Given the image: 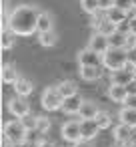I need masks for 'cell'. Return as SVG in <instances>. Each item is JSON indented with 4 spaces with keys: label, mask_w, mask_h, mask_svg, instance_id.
<instances>
[{
    "label": "cell",
    "mask_w": 136,
    "mask_h": 147,
    "mask_svg": "<svg viewBox=\"0 0 136 147\" xmlns=\"http://www.w3.org/2000/svg\"><path fill=\"white\" fill-rule=\"evenodd\" d=\"M102 109L98 107V103L90 101V99H84L80 111H78V119H96V115L100 113Z\"/></svg>",
    "instance_id": "cell-12"
},
{
    "label": "cell",
    "mask_w": 136,
    "mask_h": 147,
    "mask_svg": "<svg viewBox=\"0 0 136 147\" xmlns=\"http://www.w3.org/2000/svg\"><path fill=\"white\" fill-rule=\"evenodd\" d=\"M40 12L34 4H18L8 12V28L18 36H30L36 32Z\"/></svg>",
    "instance_id": "cell-1"
},
{
    "label": "cell",
    "mask_w": 136,
    "mask_h": 147,
    "mask_svg": "<svg viewBox=\"0 0 136 147\" xmlns=\"http://www.w3.org/2000/svg\"><path fill=\"white\" fill-rule=\"evenodd\" d=\"M6 107H8L10 115H12V117H18V119H22L24 115H28V113H30V105H28L26 97H20V95L12 97V99L6 103Z\"/></svg>",
    "instance_id": "cell-5"
},
{
    "label": "cell",
    "mask_w": 136,
    "mask_h": 147,
    "mask_svg": "<svg viewBox=\"0 0 136 147\" xmlns=\"http://www.w3.org/2000/svg\"><path fill=\"white\" fill-rule=\"evenodd\" d=\"M12 87H14V93H16V95H20V97H30V95H32V91H34L32 81H30V79H26V77H18V81H16Z\"/></svg>",
    "instance_id": "cell-15"
},
{
    "label": "cell",
    "mask_w": 136,
    "mask_h": 147,
    "mask_svg": "<svg viewBox=\"0 0 136 147\" xmlns=\"http://www.w3.org/2000/svg\"><path fill=\"white\" fill-rule=\"evenodd\" d=\"M114 6H116V8H122V10H126V12H130V10L134 8V2H132V0H114Z\"/></svg>",
    "instance_id": "cell-30"
},
{
    "label": "cell",
    "mask_w": 136,
    "mask_h": 147,
    "mask_svg": "<svg viewBox=\"0 0 136 147\" xmlns=\"http://www.w3.org/2000/svg\"><path fill=\"white\" fill-rule=\"evenodd\" d=\"M62 101H64V97L60 95L56 85L46 87L42 91V95H40V105H42L44 111H58V109H62Z\"/></svg>",
    "instance_id": "cell-4"
},
{
    "label": "cell",
    "mask_w": 136,
    "mask_h": 147,
    "mask_svg": "<svg viewBox=\"0 0 136 147\" xmlns=\"http://www.w3.org/2000/svg\"><path fill=\"white\" fill-rule=\"evenodd\" d=\"M106 95H108L110 101H114V103H124L126 97H128V87H124V85H116V83H110L108 89H106Z\"/></svg>",
    "instance_id": "cell-11"
},
{
    "label": "cell",
    "mask_w": 136,
    "mask_h": 147,
    "mask_svg": "<svg viewBox=\"0 0 136 147\" xmlns=\"http://www.w3.org/2000/svg\"><path fill=\"white\" fill-rule=\"evenodd\" d=\"M80 77L86 83H94L102 77V67H80Z\"/></svg>",
    "instance_id": "cell-18"
},
{
    "label": "cell",
    "mask_w": 136,
    "mask_h": 147,
    "mask_svg": "<svg viewBox=\"0 0 136 147\" xmlns=\"http://www.w3.org/2000/svg\"><path fill=\"white\" fill-rule=\"evenodd\" d=\"M52 127V119L46 117V115H38V121H36V131H40L42 135H46Z\"/></svg>",
    "instance_id": "cell-26"
},
{
    "label": "cell",
    "mask_w": 136,
    "mask_h": 147,
    "mask_svg": "<svg viewBox=\"0 0 136 147\" xmlns=\"http://www.w3.org/2000/svg\"><path fill=\"white\" fill-rule=\"evenodd\" d=\"M112 6H114V0H100V10H102V12L110 10Z\"/></svg>",
    "instance_id": "cell-34"
},
{
    "label": "cell",
    "mask_w": 136,
    "mask_h": 147,
    "mask_svg": "<svg viewBox=\"0 0 136 147\" xmlns=\"http://www.w3.org/2000/svg\"><path fill=\"white\" fill-rule=\"evenodd\" d=\"M2 137H6L8 141H12V143H22L26 137H28V131H26V127L22 125V121L18 119V117H14L12 121H6L4 125H2Z\"/></svg>",
    "instance_id": "cell-3"
},
{
    "label": "cell",
    "mask_w": 136,
    "mask_h": 147,
    "mask_svg": "<svg viewBox=\"0 0 136 147\" xmlns=\"http://www.w3.org/2000/svg\"><path fill=\"white\" fill-rule=\"evenodd\" d=\"M82 103H84V97H82L80 93H74V95H70V97H66V99L62 101V111H64L66 115H78Z\"/></svg>",
    "instance_id": "cell-10"
},
{
    "label": "cell",
    "mask_w": 136,
    "mask_h": 147,
    "mask_svg": "<svg viewBox=\"0 0 136 147\" xmlns=\"http://www.w3.org/2000/svg\"><path fill=\"white\" fill-rule=\"evenodd\" d=\"M118 121L124 123V125H128V127H132V129H136V109L124 105L120 109V113H118Z\"/></svg>",
    "instance_id": "cell-17"
},
{
    "label": "cell",
    "mask_w": 136,
    "mask_h": 147,
    "mask_svg": "<svg viewBox=\"0 0 136 147\" xmlns=\"http://www.w3.org/2000/svg\"><path fill=\"white\" fill-rule=\"evenodd\" d=\"M128 63V51L126 49H108L102 55V67L108 71H118L122 67H126Z\"/></svg>",
    "instance_id": "cell-2"
},
{
    "label": "cell",
    "mask_w": 136,
    "mask_h": 147,
    "mask_svg": "<svg viewBox=\"0 0 136 147\" xmlns=\"http://www.w3.org/2000/svg\"><path fill=\"white\" fill-rule=\"evenodd\" d=\"M132 2H134V8H136V0H132Z\"/></svg>",
    "instance_id": "cell-40"
},
{
    "label": "cell",
    "mask_w": 136,
    "mask_h": 147,
    "mask_svg": "<svg viewBox=\"0 0 136 147\" xmlns=\"http://www.w3.org/2000/svg\"><path fill=\"white\" fill-rule=\"evenodd\" d=\"M38 42H40V47H44V49H50V47H54V45L58 42V34H56V30L38 32Z\"/></svg>",
    "instance_id": "cell-20"
},
{
    "label": "cell",
    "mask_w": 136,
    "mask_h": 147,
    "mask_svg": "<svg viewBox=\"0 0 136 147\" xmlns=\"http://www.w3.org/2000/svg\"><path fill=\"white\" fill-rule=\"evenodd\" d=\"M122 105H126V107H132V109H136V95L128 93V97H126V101H124Z\"/></svg>",
    "instance_id": "cell-33"
},
{
    "label": "cell",
    "mask_w": 136,
    "mask_h": 147,
    "mask_svg": "<svg viewBox=\"0 0 136 147\" xmlns=\"http://www.w3.org/2000/svg\"><path fill=\"white\" fill-rule=\"evenodd\" d=\"M126 36H128V34H122V32L114 30V32L108 36V42H110L112 49H126Z\"/></svg>",
    "instance_id": "cell-24"
},
{
    "label": "cell",
    "mask_w": 136,
    "mask_h": 147,
    "mask_svg": "<svg viewBox=\"0 0 136 147\" xmlns=\"http://www.w3.org/2000/svg\"><path fill=\"white\" fill-rule=\"evenodd\" d=\"M42 147H56V145H54V143H48V141H46V143H42Z\"/></svg>",
    "instance_id": "cell-39"
},
{
    "label": "cell",
    "mask_w": 136,
    "mask_h": 147,
    "mask_svg": "<svg viewBox=\"0 0 136 147\" xmlns=\"http://www.w3.org/2000/svg\"><path fill=\"white\" fill-rule=\"evenodd\" d=\"M80 4H82V10L90 16L100 12V0H80Z\"/></svg>",
    "instance_id": "cell-25"
},
{
    "label": "cell",
    "mask_w": 136,
    "mask_h": 147,
    "mask_svg": "<svg viewBox=\"0 0 136 147\" xmlns=\"http://www.w3.org/2000/svg\"><path fill=\"white\" fill-rule=\"evenodd\" d=\"M130 32H132V34L136 36V14H134V16L130 18Z\"/></svg>",
    "instance_id": "cell-37"
},
{
    "label": "cell",
    "mask_w": 136,
    "mask_h": 147,
    "mask_svg": "<svg viewBox=\"0 0 136 147\" xmlns=\"http://www.w3.org/2000/svg\"><path fill=\"white\" fill-rule=\"evenodd\" d=\"M116 30H118V32H122V34H130V18H126V20L118 22V24H116Z\"/></svg>",
    "instance_id": "cell-31"
},
{
    "label": "cell",
    "mask_w": 136,
    "mask_h": 147,
    "mask_svg": "<svg viewBox=\"0 0 136 147\" xmlns=\"http://www.w3.org/2000/svg\"><path fill=\"white\" fill-rule=\"evenodd\" d=\"M20 121H22V125L26 127V131H34V129H36V121H38V115H34V113L30 111V113H28V115H24V117H22Z\"/></svg>",
    "instance_id": "cell-28"
},
{
    "label": "cell",
    "mask_w": 136,
    "mask_h": 147,
    "mask_svg": "<svg viewBox=\"0 0 136 147\" xmlns=\"http://www.w3.org/2000/svg\"><path fill=\"white\" fill-rule=\"evenodd\" d=\"M18 71H16V67L14 65H10V63H4L2 65V69H0V79H2V83L4 85H14L16 81H18Z\"/></svg>",
    "instance_id": "cell-14"
},
{
    "label": "cell",
    "mask_w": 136,
    "mask_h": 147,
    "mask_svg": "<svg viewBox=\"0 0 136 147\" xmlns=\"http://www.w3.org/2000/svg\"><path fill=\"white\" fill-rule=\"evenodd\" d=\"M48 30H54V18H52L50 12H40L38 26H36V34L38 32H48Z\"/></svg>",
    "instance_id": "cell-19"
},
{
    "label": "cell",
    "mask_w": 136,
    "mask_h": 147,
    "mask_svg": "<svg viewBox=\"0 0 136 147\" xmlns=\"http://www.w3.org/2000/svg\"><path fill=\"white\" fill-rule=\"evenodd\" d=\"M134 49H136V45H134Z\"/></svg>",
    "instance_id": "cell-41"
},
{
    "label": "cell",
    "mask_w": 136,
    "mask_h": 147,
    "mask_svg": "<svg viewBox=\"0 0 136 147\" xmlns=\"http://www.w3.org/2000/svg\"><path fill=\"white\" fill-rule=\"evenodd\" d=\"M62 137L68 141V143H76L82 139V125L80 121H66L62 125Z\"/></svg>",
    "instance_id": "cell-7"
},
{
    "label": "cell",
    "mask_w": 136,
    "mask_h": 147,
    "mask_svg": "<svg viewBox=\"0 0 136 147\" xmlns=\"http://www.w3.org/2000/svg\"><path fill=\"white\" fill-rule=\"evenodd\" d=\"M110 113H106V111H100L98 115H96V123L100 125V129H110Z\"/></svg>",
    "instance_id": "cell-29"
},
{
    "label": "cell",
    "mask_w": 136,
    "mask_h": 147,
    "mask_svg": "<svg viewBox=\"0 0 136 147\" xmlns=\"http://www.w3.org/2000/svg\"><path fill=\"white\" fill-rule=\"evenodd\" d=\"M58 91H60V95L66 99V97H70V95H74V93H78V85L74 83V81H70V79H64V81H60L58 85Z\"/></svg>",
    "instance_id": "cell-21"
},
{
    "label": "cell",
    "mask_w": 136,
    "mask_h": 147,
    "mask_svg": "<svg viewBox=\"0 0 136 147\" xmlns=\"http://www.w3.org/2000/svg\"><path fill=\"white\" fill-rule=\"evenodd\" d=\"M106 18H108L110 22L118 24V22H122V20H126V18H128V12H126V10H122V8L112 6L110 10H106Z\"/></svg>",
    "instance_id": "cell-22"
},
{
    "label": "cell",
    "mask_w": 136,
    "mask_h": 147,
    "mask_svg": "<svg viewBox=\"0 0 136 147\" xmlns=\"http://www.w3.org/2000/svg\"><path fill=\"white\" fill-rule=\"evenodd\" d=\"M112 135H114V139H116L118 143H126V141L134 139V137H132V127H128V125H124V123H118V125L112 129Z\"/></svg>",
    "instance_id": "cell-16"
},
{
    "label": "cell",
    "mask_w": 136,
    "mask_h": 147,
    "mask_svg": "<svg viewBox=\"0 0 136 147\" xmlns=\"http://www.w3.org/2000/svg\"><path fill=\"white\" fill-rule=\"evenodd\" d=\"M76 61L80 67H102V55L94 53L92 49H82L78 55H76Z\"/></svg>",
    "instance_id": "cell-6"
},
{
    "label": "cell",
    "mask_w": 136,
    "mask_h": 147,
    "mask_svg": "<svg viewBox=\"0 0 136 147\" xmlns=\"http://www.w3.org/2000/svg\"><path fill=\"white\" fill-rule=\"evenodd\" d=\"M128 63L130 65H136V49H130L128 51Z\"/></svg>",
    "instance_id": "cell-36"
},
{
    "label": "cell",
    "mask_w": 136,
    "mask_h": 147,
    "mask_svg": "<svg viewBox=\"0 0 136 147\" xmlns=\"http://www.w3.org/2000/svg\"><path fill=\"white\" fill-rule=\"evenodd\" d=\"M80 125H82V139H94L102 129L100 125L96 123V119H80Z\"/></svg>",
    "instance_id": "cell-13"
},
{
    "label": "cell",
    "mask_w": 136,
    "mask_h": 147,
    "mask_svg": "<svg viewBox=\"0 0 136 147\" xmlns=\"http://www.w3.org/2000/svg\"><path fill=\"white\" fill-rule=\"evenodd\" d=\"M104 14H106V12H104ZM96 30H98V32H102V34H106V36H110V34L116 30V24H114V22H110V20L104 16V20L100 22V26H98Z\"/></svg>",
    "instance_id": "cell-27"
},
{
    "label": "cell",
    "mask_w": 136,
    "mask_h": 147,
    "mask_svg": "<svg viewBox=\"0 0 136 147\" xmlns=\"http://www.w3.org/2000/svg\"><path fill=\"white\" fill-rule=\"evenodd\" d=\"M88 49H92V51H94V53H98V55H104V53L110 49L108 36H106V34H102V32H98V30H94V32H92V36L88 38Z\"/></svg>",
    "instance_id": "cell-9"
},
{
    "label": "cell",
    "mask_w": 136,
    "mask_h": 147,
    "mask_svg": "<svg viewBox=\"0 0 136 147\" xmlns=\"http://www.w3.org/2000/svg\"><path fill=\"white\" fill-rule=\"evenodd\" d=\"M18 147H42V145H40L38 141H34V139H28V137H26L22 143H18Z\"/></svg>",
    "instance_id": "cell-32"
},
{
    "label": "cell",
    "mask_w": 136,
    "mask_h": 147,
    "mask_svg": "<svg viewBox=\"0 0 136 147\" xmlns=\"http://www.w3.org/2000/svg\"><path fill=\"white\" fill-rule=\"evenodd\" d=\"M18 34H14L10 28H2V42H0V47H2V51H10L14 47V40H16Z\"/></svg>",
    "instance_id": "cell-23"
},
{
    "label": "cell",
    "mask_w": 136,
    "mask_h": 147,
    "mask_svg": "<svg viewBox=\"0 0 136 147\" xmlns=\"http://www.w3.org/2000/svg\"><path fill=\"white\" fill-rule=\"evenodd\" d=\"M74 147H94V143L90 141V139H80V141H76V143H72Z\"/></svg>",
    "instance_id": "cell-35"
},
{
    "label": "cell",
    "mask_w": 136,
    "mask_h": 147,
    "mask_svg": "<svg viewBox=\"0 0 136 147\" xmlns=\"http://www.w3.org/2000/svg\"><path fill=\"white\" fill-rule=\"evenodd\" d=\"M128 93H132V95H136V81L128 85Z\"/></svg>",
    "instance_id": "cell-38"
},
{
    "label": "cell",
    "mask_w": 136,
    "mask_h": 147,
    "mask_svg": "<svg viewBox=\"0 0 136 147\" xmlns=\"http://www.w3.org/2000/svg\"><path fill=\"white\" fill-rule=\"evenodd\" d=\"M136 81V73L128 67H122L118 71H110V83H116V85H124L128 87L130 83Z\"/></svg>",
    "instance_id": "cell-8"
}]
</instances>
